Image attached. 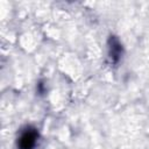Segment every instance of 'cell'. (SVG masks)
<instances>
[{
	"mask_svg": "<svg viewBox=\"0 0 149 149\" xmlns=\"http://www.w3.org/2000/svg\"><path fill=\"white\" fill-rule=\"evenodd\" d=\"M38 139V133L35 128H27L17 141L19 149H34Z\"/></svg>",
	"mask_w": 149,
	"mask_h": 149,
	"instance_id": "cell-1",
	"label": "cell"
},
{
	"mask_svg": "<svg viewBox=\"0 0 149 149\" xmlns=\"http://www.w3.org/2000/svg\"><path fill=\"white\" fill-rule=\"evenodd\" d=\"M109 43H111L109 44V56H111L113 62H118V59L121 56V51H122L121 45L115 37H112L109 40Z\"/></svg>",
	"mask_w": 149,
	"mask_h": 149,
	"instance_id": "cell-2",
	"label": "cell"
}]
</instances>
